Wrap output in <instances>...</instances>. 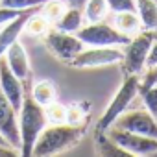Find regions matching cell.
Returning <instances> with one entry per match:
<instances>
[{
	"mask_svg": "<svg viewBox=\"0 0 157 157\" xmlns=\"http://www.w3.org/2000/svg\"><path fill=\"white\" fill-rule=\"evenodd\" d=\"M46 0H0V6L2 8H8V10H28V8H35V6H41L44 4Z\"/></svg>",
	"mask_w": 157,
	"mask_h": 157,
	"instance_id": "cell-25",
	"label": "cell"
},
{
	"mask_svg": "<svg viewBox=\"0 0 157 157\" xmlns=\"http://www.w3.org/2000/svg\"><path fill=\"white\" fill-rule=\"evenodd\" d=\"M0 144H4V146H11V144H10V142L6 140V137H4L2 133H0Z\"/></svg>",
	"mask_w": 157,
	"mask_h": 157,
	"instance_id": "cell-30",
	"label": "cell"
},
{
	"mask_svg": "<svg viewBox=\"0 0 157 157\" xmlns=\"http://www.w3.org/2000/svg\"><path fill=\"white\" fill-rule=\"evenodd\" d=\"M122 150H126L131 157H148V155H155L157 153V139L146 137V135H139L133 131H126L120 128L111 126L105 131Z\"/></svg>",
	"mask_w": 157,
	"mask_h": 157,
	"instance_id": "cell-7",
	"label": "cell"
},
{
	"mask_svg": "<svg viewBox=\"0 0 157 157\" xmlns=\"http://www.w3.org/2000/svg\"><path fill=\"white\" fill-rule=\"evenodd\" d=\"M135 10L142 30L157 32V0H135Z\"/></svg>",
	"mask_w": 157,
	"mask_h": 157,
	"instance_id": "cell-14",
	"label": "cell"
},
{
	"mask_svg": "<svg viewBox=\"0 0 157 157\" xmlns=\"http://www.w3.org/2000/svg\"><path fill=\"white\" fill-rule=\"evenodd\" d=\"M10 67V70L19 78V80H22L24 83L30 80V74H32V68H30V61H28V54L22 46V43L17 39L13 44L8 46V50L4 52L2 56Z\"/></svg>",
	"mask_w": 157,
	"mask_h": 157,
	"instance_id": "cell-13",
	"label": "cell"
},
{
	"mask_svg": "<svg viewBox=\"0 0 157 157\" xmlns=\"http://www.w3.org/2000/svg\"><path fill=\"white\" fill-rule=\"evenodd\" d=\"M115 28L129 37L137 35L140 30H142V24H140V19L137 15V10L135 11H118L115 15Z\"/></svg>",
	"mask_w": 157,
	"mask_h": 157,
	"instance_id": "cell-17",
	"label": "cell"
},
{
	"mask_svg": "<svg viewBox=\"0 0 157 157\" xmlns=\"http://www.w3.org/2000/svg\"><path fill=\"white\" fill-rule=\"evenodd\" d=\"M44 44L59 61H63L67 65L85 48V43L76 33H68V32H61V30H52V28H50V32L44 37Z\"/></svg>",
	"mask_w": 157,
	"mask_h": 157,
	"instance_id": "cell-8",
	"label": "cell"
},
{
	"mask_svg": "<svg viewBox=\"0 0 157 157\" xmlns=\"http://www.w3.org/2000/svg\"><path fill=\"white\" fill-rule=\"evenodd\" d=\"M155 39V32L150 30H140L137 35H133L129 39V43L126 46H122L124 50V57H122V65H124V72L126 74H137L140 76L146 70V57L150 52V46Z\"/></svg>",
	"mask_w": 157,
	"mask_h": 157,
	"instance_id": "cell-4",
	"label": "cell"
},
{
	"mask_svg": "<svg viewBox=\"0 0 157 157\" xmlns=\"http://www.w3.org/2000/svg\"><path fill=\"white\" fill-rule=\"evenodd\" d=\"M19 113L10 104L0 89V133L6 137V140L21 151V135H19Z\"/></svg>",
	"mask_w": 157,
	"mask_h": 157,
	"instance_id": "cell-10",
	"label": "cell"
},
{
	"mask_svg": "<svg viewBox=\"0 0 157 157\" xmlns=\"http://www.w3.org/2000/svg\"><path fill=\"white\" fill-rule=\"evenodd\" d=\"M139 87H140V76L137 74H126L124 82L120 85V89L115 93V96L111 98L107 109L104 111V115L100 117L96 128H94V133H105L113 124L115 120L128 109V105L139 96Z\"/></svg>",
	"mask_w": 157,
	"mask_h": 157,
	"instance_id": "cell-3",
	"label": "cell"
},
{
	"mask_svg": "<svg viewBox=\"0 0 157 157\" xmlns=\"http://www.w3.org/2000/svg\"><path fill=\"white\" fill-rule=\"evenodd\" d=\"M48 32H50V22L39 11H35L24 22V32L22 33H28V35H46Z\"/></svg>",
	"mask_w": 157,
	"mask_h": 157,
	"instance_id": "cell-21",
	"label": "cell"
},
{
	"mask_svg": "<svg viewBox=\"0 0 157 157\" xmlns=\"http://www.w3.org/2000/svg\"><path fill=\"white\" fill-rule=\"evenodd\" d=\"M124 57L122 46H89L78 54L68 67L72 68H98L120 63Z\"/></svg>",
	"mask_w": 157,
	"mask_h": 157,
	"instance_id": "cell-6",
	"label": "cell"
},
{
	"mask_svg": "<svg viewBox=\"0 0 157 157\" xmlns=\"http://www.w3.org/2000/svg\"><path fill=\"white\" fill-rule=\"evenodd\" d=\"M85 0H72V6H78V8H83Z\"/></svg>",
	"mask_w": 157,
	"mask_h": 157,
	"instance_id": "cell-29",
	"label": "cell"
},
{
	"mask_svg": "<svg viewBox=\"0 0 157 157\" xmlns=\"http://www.w3.org/2000/svg\"><path fill=\"white\" fill-rule=\"evenodd\" d=\"M85 46H126L129 43V35L118 32L115 26L102 22H87V26H82L76 32Z\"/></svg>",
	"mask_w": 157,
	"mask_h": 157,
	"instance_id": "cell-5",
	"label": "cell"
},
{
	"mask_svg": "<svg viewBox=\"0 0 157 157\" xmlns=\"http://www.w3.org/2000/svg\"><path fill=\"white\" fill-rule=\"evenodd\" d=\"M0 89H2L4 96L10 100V104L19 113V109L22 105V100H24V93H26L24 82L19 80V78L10 70L4 57H0Z\"/></svg>",
	"mask_w": 157,
	"mask_h": 157,
	"instance_id": "cell-11",
	"label": "cell"
},
{
	"mask_svg": "<svg viewBox=\"0 0 157 157\" xmlns=\"http://www.w3.org/2000/svg\"><path fill=\"white\" fill-rule=\"evenodd\" d=\"M83 10L78 6H70L67 8V11L61 15V19L56 22V30L61 32H68V33H76L83 26Z\"/></svg>",
	"mask_w": 157,
	"mask_h": 157,
	"instance_id": "cell-15",
	"label": "cell"
},
{
	"mask_svg": "<svg viewBox=\"0 0 157 157\" xmlns=\"http://www.w3.org/2000/svg\"><path fill=\"white\" fill-rule=\"evenodd\" d=\"M21 155V151L13 146H4V144H0V157H17Z\"/></svg>",
	"mask_w": 157,
	"mask_h": 157,
	"instance_id": "cell-28",
	"label": "cell"
},
{
	"mask_svg": "<svg viewBox=\"0 0 157 157\" xmlns=\"http://www.w3.org/2000/svg\"><path fill=\"white\" fill-rule=\"evenodd\" d=\"M115 128L133 131L139 135H146L151 139H157V118L148 109H135V111H124L113 124Z\"/></svg>",
	"mask_w": 157,
	"mask_h": 157,
	"instance_id": "cell-9",
	"label": "cell"
},
{
	"mask_svg": "<svg viewBox=\"0 0 157 157\" xmlns=\"http://www.w3.org/2000/svg\"><path fill=\"white\" fill-rule=\"evenodd\" d=\"M41 6H35V8H28V10H22L17 17H13L11 21H8L6 24L0 26V57L4 56V52L8 50L10 44H13L24 32V22L28 21V17L35 11H39Z\"/></svg>",
	"mask_w": 157,
	"mask_h": 157,
	"instance_id": "cell-12",
	"label": "cell"
},
{
	"mask_svg": "<svg viewBox=\"0 0 157 157\" xmlns=\"http://www.w3.org/2000/svg\"><path fill=\"white\" fill-rule=\"evenodd\" d=\"M44 115H46L48 124H63L67 120V105L54 100L44 105Z\"/></svg>",
	"mask_w": 157,
	"mask_h": 157,
	"instance_id": "cell-23",
	"label": "cell"
},
{
	"mask_svg": "<svg viewBox=\"0 0 157 157\" xmlns=\"http://www.w3.org/2000/svg\"><path fill=\"white\" fill-rule=\"evenodd\" d=\"M21 11H22V10H21ZM21 11H17V10H8V8H2V6H0V26L6 24L8 21H11L13 17H17Z\"/></svg>",
	"mask_w": 157,
	"mask_h": 157,
	"instance_id": "cell-27",
	"label": "cell"
},
{
	"mask_svg": "<svg viewBox=\"0 0 157 157\" xmlns=\"http://www.w3.org/2000/svg\"><path fill=\"white\" fill-rule=\"evenodd\" d=\"M155 155H157V153H155Z\"/></svg>",
	"mask_w": 157,
	"mask_h": 157,
	"instance_id": "cell-31",
	"label": "cell"
},
{
	"mask_svg": "<svg viewBox=\"0 0 157 157\" xmlns=\"http://www.w3.org/2000/svg\"><path fill=\"white\" fill-rule=\"evenodd\" d=\"M139 96L144 102V109H148L155 118H157V85H151L148 89H140Z\"/></svg>",
	"mask_w": 157,
	"mask_h": 157,
	"instance_id": "cell-24",
	"label": "cell"
},
{
	"mask_svg": "<svg viewBox=\"0 0 157 157\" xmlns=\"http://www.w3.org/2000/svg\"><path fill=\"white\" fill-rule=\"evenodd\" d=\"M94 148H96V153L102 157H131L107 133H94Z\"/></svg>",
	"mask_w": 157,
	"mask_h": 157,
	"instance_id": "cell-16",
	"label": "cell"
},
{
	"mask_svg": "<svg viewBox=\"0 0 157 157\" xmlns=\"http://www.w3.org/2000/svg\"><path fill=\"white\" fill-rule=\"evenodd\" d=\"M30 94H32V98H33L39 105L44 107L46 104H50V102L56 100L57 89H56V83H54L52 80H41V82L33 83V87L30 89Z\"/></svg>",
	"mask_w": 157,
	"mask_h": 157,
	"instance_id": "cell-18",
	"label": "cell"
},
{
	"mask_svg": "<svg viewBox=\"0 0 157 157\" xmlns=\"http://www.w3.org/2000/svg\"><path fill=\"white\" fill-rule=\"evenodd\" d=\"M89 115V105L87 102H74L70 105H67V124L72 126H83Z\"/></svg>",
	"mask_w": 157,
	"mask_h": 157,
	"instance_id": "cell-22",
	"label": "cell"
},
{
	"mask_svg": "<svg viewBox=\"0 0 157 157\" xmlns=\"http://www.w3.org/2000/svg\"><path fill=\"white\" fill-rule=\"evenodd\" d=\"M83 137V126H72V124H52L46 126L32 150L33 157H54L70 148H74Z\"/></svg>",
	"mask_w": 157,
	"mask_h": 157,
	"instance_id": "cell-1",
	"label": "cell"
},
{
	"mask_svg": "<svg viewBox=\"0 0 157 157\" xmlns=\"http://www.w3.org/2000/svg\"><path fill=\"white\" fill-rule=\"evenodd\" d=\"M109 11L118 13V11H135V0H105Z\"/></svg>",
	"mask_w": 157,
	"mask_h": 157,
	"instance_id": "cell-26",
	"label": "cell"
},
{
	"mask_svg": "<svg viewBox=\"0 0 157 157\" xmlns=\"http://www.w3.org/2000/svg\"><path fill=\"white\" fill-rule=\"evenodd\" d=\"M17 120H19V135H21V155L32 157L33 144H35L39 133L48 126V120L44 115V107L39 105L32 98L30 89H26V93H24V100L19 109Z\"/></svg>",
	"mask_w": 157,
	"mask_h": 157,
	"instance_id": "cell-2",
	"label": "cell"
},
{
	"mask_svg": "<svg viewBox=\"0 0 157 157\" xmlns=\"http://www.w3.org/2000/svg\"><path fill=\"white\" fill-rule=\"evenodd\" d=\"M67 0H46L44 4H41V8H39V13L50 22V24H56L59 19H61V15L67 11Z\"/></svg>",
	"mask_w": 157,
	"mask_h": 157,
	"instance_id": "cell-20",
	"label": "cell"
},
{
	"mask_svg": "<svg viewBox=\"0 0 157 157\" xmlns=\"http://www.w3.org/2000/svg\"><path fill=\"white\" fill-rule=\"evenodd\" d=\"M82 10H83V19L87 22H102L109 13V6L105 0H85Z\"/></svg>",
	"mask_w": 157,
	"mask_h": 157,
	"instance_id": "cell-19",
	"label": "cell"
}]
</instances>
